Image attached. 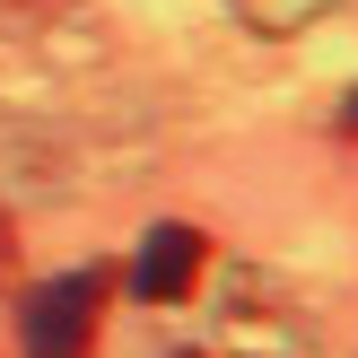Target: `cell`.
I'll return each mask as SVG.
<instances>
[{
  "mask_svg": "<svg viewBox=\"0 0 358 358\" xmlns=\"http://www.w3.org/2000/svg\"><path fill=\"white\" fill-rule=\"evenodd\" d=\"M236 9H245L254 35H297V27H315L324 9H341V0H236Z\"/></svg>",
  "mask_w": 358,
  "mask_h": 358,
  "instance_id": "cell-3",
  "label": "cell"
},
{
  "mask_svg": "<svg viewBox=\"0 0 358 358\" xmlns=\"http://www.w3.org/2000/svg\"><path fill=\"white\" fill-rule=\"evenodd\" d=\"M341 122H350V140H358V87H350V105H341Z\"/></svg>",
  "mask_w": 358,
  "mask_h": 358,
  "instance_id": "cell-5",
  "label": "cell"
},
{
  "mask_svg": "<svg viewBox=\"0 0 358 358\" xmlns=\"http://www.w3.org/2000/svg\"><path fill=\"white\" fill-rule=\"evenodd\" d=\"M184 358H201V350H184Z\"/></svg>",
  "mask_w": 358,
  "mask_h": 358,
  "instance_id": "cell-6",
  "label": "cell"
},
{
  "mask_svg": "<svg viewBox=\"0 0 358 358\" xmlns=\"http://www.w3.org/2000/svg\"><path fill=\"white\" fill-rule=\"evenodd\" d=\"M105 297L114 280L105 271H62L27 297V358H87L96 350V324H105Z\"/></svg>",
  "mask_w": 358,
  "mask_h": 358,
  "instance_id": "cell-1",
  "label": "cell"
},
{
  "mask_svg": "<svg viewBox=\"0 0 358 358\" xmlns=\"http://www.w3.org/2000/svg\"><path fill=\"white\" fill-rule=\"evenodd\" d=\"M201 227H149V245H140V271L131 289L149 297V306H175V297H192V280H201Z\"/></svg>",
  "mask_w": 358,
  "mask_h": 358,
  "instance_id": "cell-2",
  "label": "cell"
},
{
  "mask_svg": "<svg viewBox=\"0 0 358 358\" xmlns=\"http://www.w3.org/2000/svg\"><path fill=\"white\" fill-rule=\"evenodd\" d=\"M17 271V227H9V210H0V280Z\"/></svg>",
  "mask_w": 358,
  "mask_h": 358,
  "instance_id": "cell-4",
  "label": "cell"
}]
</instances>
